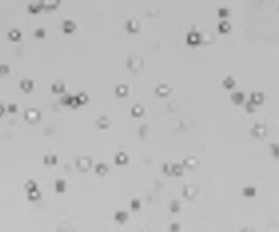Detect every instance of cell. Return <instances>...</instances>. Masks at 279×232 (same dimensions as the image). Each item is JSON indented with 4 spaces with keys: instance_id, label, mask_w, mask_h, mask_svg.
<instances>
[{
    "instance_id": "cell-1",
    "label": "cell",
    "mask_w": 279,
    "mask_h": 232,
    "mask_svg": "<svg viewBox=\"0 0 279 232\" xmlns=\"http://www.w3.org/2000/svg\"><path fill=\"white\" fill-rule=\"evenodd\" d=\"M219 31L222 32V34L229 32V31H231V24H229V22H226V20H224V22H220V24H219Z\"/></svg>"
},
{
    "instance_id": "cell-2",
    "label": "cell",
    "mask_w": 279,
    "mask_h": 232,
    "mask_svg": "<svg viewBox=\"0 0 279 232\" xmlns=\"http://www.w3.org/2000/svg\"><path fill=\"white\" fill-rule=\"evenodd\" d=\"M187 41H188L190 44H197V42L200 41V36H198V34H195V32H192V34H188Z\"/></svg>"
},
{
    "instance_id": "cell-3",
    "label": "cell",
    "mask_w": 279,
    "mask_h": 232,
    "mask_svg": "<svg viewBox=\"0 0 279 232\" xmlns=\"http://www.w3.org/2000/svg\"><path fill=\"white\" fill-rule=\"evenodd\" d=\"M219 15L222 17V19H226V17H229V15H231V12H229L227 8H220V10H219Z\"/></svg>"
}]
</instances>
